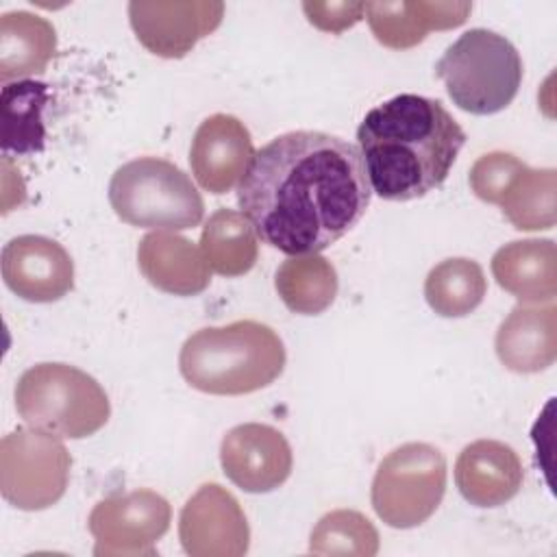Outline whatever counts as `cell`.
Segmentation results:
<instances>
[{"label":"cell","mask_w":557,"mask_h":557,"mask_svg":"<svg viewBox=\"0 0 557 557\" xmlns=\"http://www.w3.org/2000/svg\"><path fill=\"white\" fill-rule=\"evenodd\" d=\"M372 200L361 150L320 131H292L255 152L237 205L257 237L283 255H318L366 215Z\"/></svg>","instance_id":"cell-1"},{"label":"cell","mask_w":557,"mask_h":557,"mask_svg":"<svg viewBox=\"0 0 557 557\" xmlns=\"http://www.w3.org/2000/svg\"><path fill=\"white\" fill-rule=\"evenodd\" d=\"M357 141L372 191L405 202L446 181L466 133L440 100L398 94L366 113Z\"/></svg>","instance_id":"cell-2"},{"label":"cell","mask_w":557,"mask_h":557,"mask_svg":"<svg viewBox=\"0 0 557 557\" xmlns=\"http://www.w3.org/2000/svg\"><path fill=\"white\" fill-rule=\"evenodd\" d=\"M183 379L198 392L242 396L274 383L285 368V346L274 329L257 320L205 326L178 355Z\"/></svg>","instance_id":"cell-3"},{"label":"cell","mask_w":557,"mask_h":557,"mask_svg":"<svg viewBox=\"0 0 557 557\" xmlns=\"http://www.w3.org/2000/svg\"><path fill=\"white\" fill-rule=\"evenodd\" d=\"M15 409L37 431L83 440L100 431L111 405L102 385L70 363H37L15 383Z\"/></svg>","instance_id":"cell-4"},{"label":"cell","mask_w":557,"mask_h":557,"mask_svg":"<svg viewBox=\"0 0 557 557\" xmlns=\"http://www.w3.org/2000/svg\"><path fill=\"white\" fill-rule=\"evenodd\" d=\"M435 76L461 111L492 115L516 98L522 83V59L505 35L470 28L444 50L435 63Z\"/></svg>","instance_id":"cell-5"},{"label":"cell","mask_w":557,"mask_h":557,"mask_svg":"<svg viewBox=\"0 0 557 557\" xmlns=\"http://www.w3.org/2000/svg\"><path fill=\"white\" fill-rule=\"evenodd\" d=\"M115 215L139 228L185 231L202 222L205 202L191 178L159 157H139L120 165L109 183Z\"/></svg>","instance_id":"cell-6"},{"label":"cell","mask_w":557,"mask_h":557,"mask_svg":"<svg viewBox=\"0 0 557 557\" xmlns=\"http://www.w3.org/2000/svg\"><path fill=\"white\" fill-rule=\"evenodd\" d=\"M446 492V459L440 448L407 442L385 455L372 479V507L392 529L426 522Z\"/></svg>","instance_id":"cell-7"},{"label":"cell","mask_w":557,"mask_h":557,"mask_svg":"<svg viewBox=\"0 0 557 557\" xmlns=\"http://www.w3.org/2000/svg\"><path fill=\"white\" fill-rule=\"evenodd\" d=\"M72 457L57 435L17 429L0 442V492L22 511L52 507L67 490Z\"/></svg>","instance_id":"cell-8"},{"label":"cell","mask_w":557,"mask_h":557,"mask_svg":"<svg viewBox=\"0 0 557 557\" xmlns=\"http://www.w3.org/2000/svg\"><path fill=\"white\" fill-rule=\"evenodd\" d=\"M170 503L152 490L113 494L94 505L87 527L96 540L98 557L154 555L157 542L168 533Z\"/></svg>","instance_id":"cell-9"},{"label":"cell","mask_w":557,"mask_h":557,"mask_svg":"<svg viewBox=\"0 0 557 557\" xmlns=\"http://www.w3.org/2000/svg\"><path fill=\"white\" fill-rule=\"evenodd\" d=\"M224 17L218 0H154L128 2V20L137 41L163 59H181L211 35Z\"/></svg>","instance_id":"cell-10"},{"label":"cell","mask_w":557,"mask_h":557,"mask_svg":"<svg viewBox=\"0 0 557 557\" xmlns=\"http://www.w3.org/2000/svg\"><path fill=\"white\" fill-rule=\"evenodd\" d=\"M178 540L191 557H242L250 529L237 498L218 483H205L181 509Z\"/></svg>","instance_id":"cell-11"},{"label":"cell","mask_w":557,"mask_h":557,"mask_svg":"<svg viewBox=\"0 0 557 557\" xmlns=\"http://www.w3.org/2000/svg\"><path fill=\"white\" fill-rule=\"evenodd\" d=\"M220 463L231 483L248 494L281 487L292 474V448L285 435L259 422L233 426L220 444Z\"/></svg>","instance_id":"cell-12"},{"label":"cell","mask_w":557,"mask_h":557,"mask_svg":"<svg viewBox=\"0 0 557 557\" xmlns=\"http://www.w3.org/2000/svg\"><path fill=\"white\" fill-rule=\"evenodd\" d=\"M0 265L4 285L28 302H54L74 287L72 257L44 235H17L7 242Z\"/></svg>","instance_id":"cell-13"},{"label":"cell","mask_w":557,"mask_h":557,"mask_svg":"<svg viewBox=\"0 0 557 557\" xmlns=\"http://www.w3.org/2000/svg\"><path fill=\"white\" fill-rule=\"evenodd\" d=\"M255 146L242 120L213 113L200 122L189 148V165L198 185L211 194H226L242 183Z\"/></svg>","instance_id":"cell-14"},{"label":"cell","mask_w":557,"mask_h":557,"mask_svg":"<svg viewBox=\"0 0 557 557\" xmlns=\"http://www.w3.org/2000/svg\"><path fill=\"white\" fill-rule=\"evenodd\" d=\"M524 470L518 453L498 440H476L455 461L459 494L474 507H500L522 487Z\"/></svg>","instance_id":"cell-15"},{"label":"cell","mask_w":557,"mask_h":557,"mask_svg":"<svg viewBox=\"0 0 557 557\" xmlns=\"http://www.w3.org/2000/svg\"><path fill=\"white\" fill-rule=\"evenodd\" d=\"M144 278L172 296H196L211 283V268L202 250L172 231H152L137 246Z\"/></svg>","instance_id":"cell-16"},{"label":"cell","mask_w":557,"mask_h":557,"mask_svg":"<svg viewBox=\"0 0 557 557\" xmlns=\"http://www.w3.org/2000/svg\"><path fill=\"white\" fill-rule=\"evenodd\" d=\"M472 2H366V20L379 44L392 50H407L424 41L431 30L461 26Z\"/></svg>","instance_id":"cell-17"},{"label":"cell","mask_w":557,"mask_h":557,"mask_svg":"<svg viewBox=\"0 0 557 557\" xmlns=\"http://www.w3.org/2000/svg\"><path fill=\"white\" fill-rule=\"evenodd\" d=\"M496 355L518 374L550 368L557 357V307H513L496 331Z\"/></svg>","instance_id":"cell-18"},{"label":"cell","mask_w":557,"mask_h":557,"mask_svg":"<svg viewBox=\"0 0 557 557\" xmlns=\"http://www.w3.org/2000/svg\"><path fill=\"white\" fill-rule=\"evenodd\" d=\"M496 283L522 305L550 302L557 296V248L553 239H516L492 257Z\"/></svg>","instance_id":"cell-19"},{"label":"cell","mask_w":557,"mask_h":557,"mask_svg":"<svg viewBox=\"0 0 557 557\" xmlns=\"http://www.w3.org/2000/svg\"><path fill=\"white\" fill-rule=\"evenodd\" d=\"M57 50L54 26L30 11H9L0 17V81H26L41 74Z\"/></svg>","instance_id":"cell-20"},{"label":"cell","mask_w":557,"mask_h":557,"mask_svg":"<svg viewBox=\"0 0 557 557\" xmlns=\"http://www.w3.org/2000/svg\"><path fill=\"white\" fill-rule=\"evenodd\" d=\"M48 85L39 81H15L2 85L0 91V117H2V139L0 148L4 157L13 154H35L44 150L46 126L44 109L48 104Z\"/></svg>","instance_id":"cell-21"},{"label":"cell","mask_w":557,"mask_h":557,"mask_svg":"<svg viewBox=\"0 0 557 557\" xmlns=\"http://www.w3.org/2000/svg\"><path fill=\"white\" fill-rule=\"evenodd\" d=\"M200 250L213 272L222 276H242L257 263V233L242 211L220 207L202 226Z\"/></svg>","instance_id":"cell-22"},{"label":"cell","mask_w":557,"mask_h":557,"mask_svg":"<svg viewBox=\"0 0 557 557\" xmlns=\"http://www.w3.org/2000/svg\"><path fill=\"white\" fill-rule=\"evenodd\" d=\"M283 305L300 315L326 311L337 296V272L320 255H298L283 261L274 276Z\"/></svg>","instance_id":"cell-23"},{"label":"cell","mask_w":557,"mask_h":557,"mask_svg":"<svg viewBox=\"0 0 557 557\" xmlns=\"http://www.w3.org/2000/svg\"><path fill=\"white\" fill-rule=\"evenodd\" d=\"M487 294L483 268L466 257L444 259L433 265L424 281V298L442 318H463L472 313Z\"/></svg>","instance_id":"cell-24"},{"label":"cell","mask_w":557,"mask_h":557,"mask_svg":"<svg viewBox=\"0 0 557 557\" xmlns=\"http://www.w3.org/2000/svg\"><path fill=\"white\" fill-rule=\"evenodd\" d=\"M555 170L524 168L507 187L500 209L518 231H546L555 226Z\"/></svg>","instance_id":"cell-25"},{"label":"cell","mask_w":557,"mask_h":557,"mask_svg":"<svg viewBox=\"0 0 557 557\" xmlns=\"http://www.w3.org/2000/svg\"><path fill=\"white\" fill-rule=\"evenodd\" d=\"M309 550L315 555L374 557L379 553V533L363 513L335 509L324 513L313 527Z\"/></svg>","instance_id":"cell-26"},{"label":"cell","mask_w":557,"mask_h":557,"mask_svg":"<svg viewBox=\"0 0 557 557\" xmlns=\"http://www.w3.org/2000/svg\"><path fill=\"white\" fill-rule=\"evenodd\" d=\"M527 168L518 157L509 152H487L474 161L470 168V189L476 198L490 205H500L511 181Z\"/></svg>","instance_id":"cell-27"},{"label":"cell","mask_w":557,"mask_h":557,"mask_svg":"<svg viewBox=\"0 0 557 557\" xmlns=\"http://www.w3.org/2000/svg\"><path fill=\"white\" fill-rule=\"evenodd\" d=\"M307 20L324 33H344L366 15V2H302Z\"/></svg>","instance_id":"cell-28"}]
</instances>
